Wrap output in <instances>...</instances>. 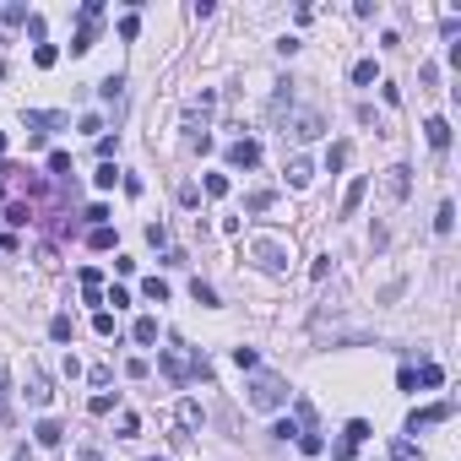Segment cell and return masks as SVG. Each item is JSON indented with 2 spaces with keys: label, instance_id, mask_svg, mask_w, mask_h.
Instances as JSON below:
<instances>
[{
  "label": "cell",
  "instance_id": "cell-34",
  "mask_svg": "<svg viewBox=\"0 0 461 461\" xmlns=\"http://www.w3.org/2000/svg\"><path fill=\"white\" fill-rule=\"evenodd\" d=\"M190 299H196V304H218V293H212V288H207V282H201V277H196V282H190Z\"/></svg>",
  "mask_w": 461,
  "mask_h": 461
},
{
  "label": "cell",
  "instance_id": "cell-26",
  "mask_svg": "<svg viewBox=\"0 0 461 461\" xmlns=\"http://www.w3.org/2000/svg\"><path fill=\"white\" fill-rule=\"evenodd\" d=\"M299 451H304V456H320V451H326V440H320L315 429H304V434H299Z\"/></svg>",
  "mask_w": 461,
  "mask_h": 461
},
{
  "label": "cell",
  "instance_id": "cell-24",
  "mask_svg": "<svg viewBox=\"0 0 461 461\" xmlns=\"http://www.w3.org/2000/svg\"><path fill=\"white\" fill-rule=\"evenodd\" d=\"M49 174L55 179H71V153H49Z\"/></svg>",
  "mask_w": 461,
  "mask_h": 461
},
{
  "label": "cell",
  "instance_id": "cell-13",
  "mask_svg": "<svg viewBox=\"0 0 461 461\" xmlns=\"http://www.w3.org/2000/svg\"><path fill=\"white\" fill-rule=\"evenodd\" d=\"M201 418H207V412H201V401H196V396H185V401H179V429H196Z\"/></svg>",
  "mask_w": 461,
  "mask_h": 461
},
{
  "label": "cell",
  "instance_id": "cell-16",
  "mask_svg": "<svg viewBox=\"0 0 461 461\" xmlns=\"http://www.w3.org/2000/svg\"><path fill=\"white\" fill-rule=\"evenodd\" d=\"M364 190H369V179L358 174V179L347 185V196H342V212H358V201H364Z\"/></svg>",
  "mask_w": 461,
  "mask_h": 461
},
{
  "label": "cell",
  "instance_id": "cell-38",
  "mask_svg": "<svg viewBox=\"0 0 461 461\" xmlns=\"http://www.w3.org/2000/svg\"><path fill=\"white\" fill-rule=\"evenodd\" d=\"M120 434H125V440H136V434H142V418H136V412H125V418H120Z\"/></svg>",
  "mask_w": 461,
  "mask_h": 461
},
{
  "label": "cell",
  "instance_id": "cell-29",
  "mask_svg": "<svg viewBox=\"0 0 461 461\" xmlns=\"http://www.w3.org/2000/svg\"><path fill=\"white\" fill-rule=\"evenodd\" d=\"M87 412H92V418H103V412H114V396H109V391H98V396L87 401Z\"/></svg>",
  "mask_w": 461,
  "mask_h": 461
},
{
  "label": "cell",
  "instance_id": "cell-30",
  "mask_svg": "<svg viewBox=\"0 0 461 461\" xmlns=\"http://www.w3.org/2000/svg\"><path fill=\"white\" fill-rule=\"evenodd\" d=\"M375 77H380V71H375V60H358V66H353V81H358V87H369Z\"/></svg>",
  "mask_w": 461,
  "mask_h": 461
},
{
  "label": "cell",
  "instance_id": "cell-40",
  "mask_svg": "<svg viewBox=\"0 0 461 461\" xmlns=\"http://www.w3.org/2000/svg\"><path fill=\"white\" fill-rule=\"evenodd\" d=\"M81 218H87V223H92V228H103V223H109V207H87V212H81Z\"/></svg>",
  "mask_w": 461,
  "mask_h": 461
},
{
  "label": "cell",
  "instance_id": "cell-1",
  "mask_svg": "<svg viewBox=\"0 0 461 461\" xmlns=\"http://www.w3.org/2000/svg\"><path fill=\"white\" fill-rule=\"evenodd\" d=\"M163 375L185 385L190 375H207V358H201V353H190V347H163Z\"/></svg>",
  "mask_w": 461,
  "mask_h": 461
},
{
  "label": "cell",
  "instance_id": "cell-28",
  "mask_svg": "<svg viewBox=\"0 0 461 461\" xmlns=\"http://www.w3.org/2000/svg\"><path fill=\"white\" fill-rule=\"evenodd\" d=\"M92 331H98V337H114V309H98V315H92Z\"/></svg>",
  "mask_w": 461,
  "mask_h": 461
},
{
  "label": "cell",
  "instance_id": "cell-32",
  "mask_svg": "<svg viewBox=\"0 0 461 461\" xmlns=\"http://www.w3.org/2000/svg\"><path fill=\"white\" fill-rule=\"evenodd\" d=\"M440 380H445V369H440V364H423V369H418V385H429V391H434Z\"/></svg>",
  "mask_w": 461,
  "mask_h": 461
},
{
  "label": "cell",
  "instance_id": "cell-17",
  "mask_svg": "<svg viewBox=\"0 0 461 461\" xmlns=\"http://www.w3.org/2000/svg\"><path fill=\"white\" fill-rule=\"evenodd\" d=\"M92 185H98V190H114V185H120V168H114V163H98Z\"/></svg>",
  "mask_w": 461,
  "mask_h": 461
},
{
  "label": "cell",
  "instance_id": "cell-31",
  "mask_svg": "<svg viewBox=\"0 0 461 461\" xmlns=\"http://www.w3.org/2000/svg\"><path fill=\"white\" fill-rule=\"evenodd\" d=\"M87 244H92V250H109V244H114V228H109V223L92 228V233H87Z\"/></svg>",
  "mask_w": 461,
  "mask_h": 461
},
{
  "label": "cell",
  "instance_id": "cell-6",
  "mask_svg": "<svg viewBox=\"0 0 461 461\" xmlns=\"http://www.w3.org/2000/svg\"><path fill=\"white\" fill-rule=\"evenodd\" d=\"M98 44V16H81V27H77V38H71V55H87Z\"/></svg>",
  "mask_w": 461,
  "mask_h": 461
},
{
  "label": "cell",
  "instance_id": "cell-2",
  "mask_svg": "<svg viewBox=\"0 0 461 461\" xmlns=\"http://www.w3.org/2000/svg\"><path fill=\"white\" fill-rule=\"evenodd\" d=\"M288 401V385L277 380V375H255L250 385V407H282Z\"/></svg>",
  "mask_w": 461,
  "mask_h": 461
},
{
  "label": "cell",
  "instance_id": "cell-12",
  "mask_svg": "<svg viewBox=\"0 0 461 461\" xmlns=\"http://www.w3.org/2000/svg\"><path fill=\"white\" fill-rule=\"evenodd\" d=\"M131 337H136L142 347H153V342H157V315H142V320L131 326Z\"/></svg>",
  "mask_w": 461,
  "mask_h": 461
},
{
  "label": "cell",
  "instance_id": "cell-20",
  "mask_svg": "<svg viewBox=\"0 0 461 461\" xmlns=\"http://www.w3.org/2000/svg\"><path fill=\"white\" fill-rule=\"evenodd\" d=\"M55 60H60V49H55V44H38V49H33V66H38V71H49Z\"/></svg>",
  "mask_w": 461,
  "mask_h": 461
},
{
  "label": "cell",
  "instance_id": "cell-15",
  "mask_svg": "<svg viewBox=\"0 0 461 461\" xmlns=\"http://www.w3.org/2000/svg\"><path fill=\"white\" fill-rule=\"evenodd\" d=\"M77 282H81V293H87V299H92V304H98V299H103V272H92V266H87V272H81Z\"/></svg>",
  "mask_w": 461,
  "mask_h": 461
},
{
  "label": "cell",
  "instance_id": "cell-18",
  "mask_svg": "<svg viewBox=\"0 0 461 461\" xmlns=\"http://www.w3.org/2000/svg\"><path fill=\"white\" fill-rule=\"evenodd\" d=\"M142 293H147L153 304H168V282H163V277H147V282H142Z\"/></svg>",
  "mask_w": 461,
  "mask_h": 461
},
{
  "label": "cell",
  "instance_id": "cell-35",
  "mask_svg": "<svg viewBox=\"0 0 461 461\" xmlns=\"http://www.w3.org/2000/svg\"><path fill=\"white\" fill-rule=\"evenodd\" d=\"M272 434H277V440H299V434H304V429H299V423H293V418H277V429H272Z\"/></svg>",
  "mask_w": 461,
  "mask_h": 461
},
{
  "label": "cell",
  "instance_id": "cell-22",
  "mask_svg": "<svg viewBox=\"0 0 461 461\" xmlns=\"http://www.w3.org/2000/svg\"><path fill=\"white\" fill-rule=\"evenodd\" d=\"M71 331H77L71 315H55V320H49V337H55V342H71Z\"/></svg>",
  "mask_w": 461,
  "mask_h": 461
},
{
  "label": "cell",
  "instance_id": "cell-33",
  "mask_svg": "<svg viewBox=\"0 0 461 461\" xmlns=\"http://www.w3.org/2000/svg\"><path fill=\"white\" fill-rule=\"evenodd\" d=\"M5 223H11V228H27L33 212H27V207H5Z\"/></svg>",
  "mask_w": 461,
  "mask_h": 461
},
{
  "label": "cell",
  "instance_id": "cell-5",
  "mask_svg": "<svg viewBox=\"0 0 461 461\" xmlns=\"http://www.w3.org/2000/svg\"><path fill=\"white\" fill-rule=\"evenodd\" d=\"M228 163L233 168H255V163H261V147H255L250 136H239V142L228 147Z\"/></svg>",
  "mask_w": 461,
  "mask_h": 461
},
{
  "label": "cell",
  "instance_id": "cell-3",
  "mask_svg": "<svg viewBox=\"0 0 461 461\" xmlns=\"http://www.w3.org/2000/svg\"><path fill=\"white\" fill-rule=\"evenodd\" d=\"M320 131H326L320 114H293V120H288V136H293V142H315Z\"/></svg>",
  "mask_w": 461,
  "mask_h": 461
},
{
  "label": "cell",
  "instance_id": "cell-4",
  "mask_svg": "<svg viewBox=\"0 0 461 461\" xmlns=\"http://www.w3.org/2000/svg\"><path fill=\"white\" fill-rule=\"evenodd\" d=\"M451 412H456V407H451V401H434V407H423V412H412V418H407V429H412V434H418V429H429V423H445V418H451Z\"/></svg>",
  "mask_w": 461,
  "mask_h": 461
},
{
  "label": "cell",
  "instance_id": "cell-39",
  "mask_svg": "<svg viewBox=\"0 0 461 461\" xmlns=\"http://www.w3.org/2000/svg\"><path fill=\"white\" fill-rule=\"evenodd\" d=\"M103 304H114V309H131V293H125V288H109V293H103Z\"/></svg>",
  "mask_w": 461,
  "mask_h": 461
},
{
  "label": "cell",
  "instance_id": "cell-42",
  "mask_svg": "<svg viewBox=\"0 0 461 461\" xmlns=\"http://www.w3.org/2000/svg\"><path fill=\"white\" fill-rule=\"evenodd\" d=\"M0 201H5V179H0Z\"/></svg>",
  "mask_w": 461,
  "mask_h": 461
},
{
  "label": "cell",
  "instance_id": "cell-23",
  "mask_svg": "<svg viewBox=\"0 0 461 461\" xmlns=\"http://www.w3.org/2000/svg\"><path fill=\"white\" fill-rule=\"evenodd\" d=\"M456 228V207H451V201H445V207H440V212H434V233H451Z\"/></svg>",
  "mask_w": 461,
  "mask_h": 461
},
{
  "label": "cell",
  "instance_id": "cell-9",
  "mask_svg": "<svg viewBox=\"0 0 461 461\" xmlns=\"http://www.w3.org/2000/svg\"><path fill=\"white\" fill-rule=\"evenodd\" d=\"M33 440H38V445H44V451H60V440H66V429H60V423H55V418H44V423H38V429H33Z\"/></svg>",
  "mask_w": 461,
  "mask_h": 461
},
{
  "label": "cell",
  "instance_id": "cell-21",
  "mask_svg": "<svg viewBox=\"0 0 461 461\" xmlns=\"http://www.w3.org/2000/svg\"><path fill=\"white\" fill-rule=\"evenodd\" d=\"M272 201H277V196H272V190H250V196H244V212H266V207H272Z\"/></svg>",
  "mask_w": 461,
  "mask_h": 461
},
{
  "label": "cell",
  "instance_id": "cell-11",
  "mask_svg": "<svg viewBox=\"0 0 461 461\" xmlns=\"http://www.w3.org/2000/svg\"><path fill=\"white\" fill-rule=\"evenodd\" d=\"M309 179H315V168H309V157H293V163H288V185H293V190H304Z\"/></svg>",
  "mask_w": 461,
  "mask_h": 461
},
{
  "label": "cell",
  "instance_id": "cell-37",
  "mask_svg": "<svg viewBox=\"0 0 461 461\" xmlns=\"http://www.w3.org/2000/svg\"><path fill=\"white\" fill-rule=\"evenodd\" d=\"M147 369H153L147 358H125V375H131V380H147Z\"/></svg>",
  "mask_w": 461,
  "mask_h": 461
},
{
  "label": "cell",
  "instance_id": "cell-41",
  "mask_svg": "<svg viewBox=\"0 0 461 461\" xmlns=\"http://www.w3.org/2000/svg\"><path fill=\"white\" fill-rule=\"evenodd\" d=\"M120 87H125V77H103V87H98V92H103V98H120Z\"/></svg>",
  "mask_w": 461,
  "mask_h": 461
},
{
  "label": "cell",
  "instance_id": "cell-10",
  "mask_svg": "<svg viewBox=\"0 0 461 461\" xmlns=\"http://www.w3.org/2000/svg\"><path fill=\"white\" fill-rule=\"evenodd\" d=\"M255 261H261V266H272V272H277V266H282V261H288V250H282V244H272V239H261V244H255Z\"/></svg>",
  "mask_w": 461,
  "mask_h": 461
},
{
  "label": "cell",
  "instance_id": "cell-43",
  "mask_svg": "<svg viewBox=\"0 0 461 461\" xmlns=\"http://www.w3.org/2000/svg\"><path fill=\"white\" fill-rule=\"evenodd\" d=\"M0 153H5V131H0Z\"/></svg>",
  "mask_w": 461,
  "mask_h": 461
},
{
  "label": "cell",
  "instance_id": "cell-36",
  "mask_svg": "<svg viewBox=\"0 0 461 461\" xmlns=\"http://www.w3.org/2000/svg\"><path fill=\"white\" fill-rule=\"evenodd\" d=\"M233 364H239V369H255L261 358H255V347H233Z\"/></svg>",
  "mask_w": 461,
  "mask_h": 461
},
{
  "label": "cell",
  "instance_id": "cell-14",
  "mask_svg": "<svg viewBox=\"0 0 461 461\" xmlns=\"http://www.w3.org/2000/svg\"><path fill=\"white\" fill-rule=\"evenodd\" d=\"M364 440H369V423H364V418H353V423L342 429V445H347V451H358Z\"/></svg>",
  "mask_w": 461,
  "mask_h": 461
},
{
  "label": "cell",
  "instance_id": "cell-44",
  "mask_svg": "<svg viewBox=\"0 0 461 461\" xmlns=\"http://www.w3.org/2000/svg\"><path fill=\"white\" fill-rule=\"evenodd\" d=\"M153 461H163V456H153Z\"/></svg>",
  "mask_w": 461,
  "mask_h": 461
},
{
  "label": "cell",
  "instance_id": "cell-8",
  "mask_svg": "<svg viewBox=\"0 0 461 461\" xmlns=\"http://www.w3.org/2000/svg\"><path fill=\"white\" fill-rule=\"evenodd\" d=\"M407 174H412V168H401V163H396V168H385V190H391V201H401V196L412 190V179H407Z\"/></svg>",
  "mask_w": 461,
  "mask_h": 461
},
{
  "label": "cell",
  "instance_id": "cell-25",
  "mask_svg": "<svg viewBox=\"0 0 461 461\" xmlns=\"http://www.w3.org/2000/svg\"><path fill=\"white\" fill-rule=\"evenodd\" d=\"M347 157H353V147H347V142H337V147L326 153V168H347Z\"/></svg>",
  "mask_w": 461,
  "mask_h": 461
},
{
  "label": "cell",
  "instance_id": "cell-27",
  "mask_svg": "<svg viewBox=\"0 0 461 461\" xmlns=\"http://www.w3.org/2000/svg\"><path fill=\"white\" fill-rule=\"evenodd\" d=\"M207 196L223 201V196H228V174H207Z\"/></svg>",
  "mask_w": 461,
  "mask_h": 461
},
{
  "label": "cell",
  "instance_id": "cell-7",
  "mask_svg": "<svg viewBox=\"0 0 461 461\" xmlns=\"http://www.w3.org/2000/svg\"><path fill=\"white\" fill-rule=\"evenodd\" d=\"M423 136H429V147H434V153H445V147H451V120H440V114H434V120L423 125Z\"/></svg>",
  "mask_w": 461,
  "mask_h": 461
},
{
  "label": "cell",
  "instance_id": "cell-19",
  "mask_svg": "<svg viewBox=\"0 0 461 461\" xmlns=\"http://www.w3.org/2000/svg\"><path fill=\"white\" fill-rule=\"evenodd\" d=\"M391 461H423V451H418L412 440H396V445H391Z\"/></svg>",
  "mask_w": 461,
  "mask_h": 461
}]
</instances>
